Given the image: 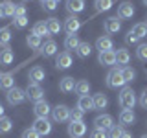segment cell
Wrapping results in <instances>:
<instances>
[{"label":"cell","instance_id":"13","mask_svg":"<svg viewBox=\"0 0 147 138\" xmlns=\"http://www.w3.org/2000/svg\"><path fill=\"white\" fill-rule=\"evenodd\" d=\"M103 28H105V31L107 33H118L119 30H121V20H119L118 17H109L107 20H105V24H103Z\"/></svg>","mask_w":147,"mask_h":138},{"label":"cell","instance_id":"17","mask_svg":"<svg viewBox=\"0 0 147 138\" xmlns=\"http://www.w3.org/2000/svg\"><path fill=\"white\" fill-rule=\"evenodd\" d=\"M134 122H136V116H134V112H132L131 109H123L121 112H119V125L121 127L132 125Z\"/></svg>","mask_w":147,"mask_h":138},{"label":"cell","instance_id":"12","mask_svg":"<svg viewBox=\"0 0 147 138\" xmlns=\"http://www.w3.org/2000/svg\"><path fill=\"white\" fill-rule=\"evenodd\" d=\"M79 28H81V20L76 15H74V17H68L66 20H64V31H66L68 35H76Z\"/></svg>","mask_w":147,"mask_h":138},{"label":"cell","instance_id":"55","mask_svg":"<svg viewBox=\"0 0 147 138\" xmlns=\"http://www.w3.org/2000/svg\"><path fill=\"white\" fill-rule=\"evenodd\" d=\"M40 2H42V0H40Z\"/></svg>","mask_w":147,"mask_h":138},{"label":"cell","instance_id":"39","mask_svg":"<svg viewBox=\"0 0 147 138\" xmlns=\"http://www.w3.org/2000/svg\"><path fill=\"white\" fill-rule=\"evenodd\" d=\"M28 22H30L28 15H24V17H13V26H15L17 30H22V28H26Z\"/></svg>","mask_w":147,"mask_h":138},{"label":"cell","instance_id":"21","mask_svg":"<svg viewBox=\"0 0 147 138\" xmlns=\"http://www.w3.org/2000/svg\"><path fill=\"white\" fill-rule=\"evenodd\" d=\"M59 90H61L63 94H70V92L76 90V81H74V77H63V79L59 81Z\"/></svg>","mask_w":147,"mask_h":138},{"label":"cell","instance_id":"5","mask_svg":"<svg viewBox=\"0 0 147 138\" xmlns=\"http://www.w3.org/2000/svg\"><path fill=\"white\" fill-rule=\"evenodd\" d=\"M52 116H53L55 122L64 123V122L70 120V109H68L66 105H57V107L52 109Z\"/></svg>","mask_w":147,"mask_h":138},{"label":"cell","instance_id":"52","mask_svg":"<svg viewBox=\"0 0 147 138\" xmlns=\"http://www.w3.org/2000/svg\"><path fill=\"white\" fill-rule=\"evenodd\" d=\"M142 138H147V135H144V136H142Z\"/></svg>","mask_w":147,"mask_h":138},{"label":"cell","instance_id":"33","mask_svg":"<svg viewBox=\"0 0 147 138\" xmlns=\"http://www.w3.org/2000/svg\"><path fill=\"white\" fill-rule=\"evenodd\" d=\"M121 76H123V79H125V83H131V81L136 79V70L127 64V66L121 68Z\"/></svg>","mask_w":147,"mask_h":138},{"label":"cell","instance_id":"38","mask_svg":"<svg viewBox=\"0 0 147 138\" xmlns=\"http://www.w3.org/2000/svg\"><path fill=\"white\" fill-rule=\"evenodd\" d=\"M2 7H4L6 17H15V7H17V4H13L11 0H4V2H2Z\"/></svg>","mask_w":147,"mask_h":138},{"label":"cell","instance_id":"46","mask_svg":"<svg viewBox=\"0 0 147 138\" xmlns=\"http://www.w3.org/2000/svg\"><path fill=\"white\" fill-rule=\"evenodd\" d=\"M26 15V7L22 6V4H17L15 7V17H24Z\"/></svg>","mask_w":147,"mask_h":138},{"label":"cell","instance_id":"56","mask_svg":"<svg viewBox=\"0 0 147 138\" xmlns=\"http://www.w3.org/2000/svg\"><path fill=\"white\" fill-rule=\"evenodd\" d=\"M145 24H147V22H145Z\"/></svg>","mask_w":147,"mask_h":138},{"label":"cell","instance_id":"10","mask_svg":"<svg viewBox=\"0 0 147 138\" xmlns=\"http://www.w3.org/2000/svg\"><path fill=\"white\" fill-rule=\"evenodd\" d=\"M98 63L101 64V66H114V64H116V52H114V50H109V52H99Z\"/></svg>","mask_w":147,"mask_h":138},{"label":"cell","instance_id":"40","mask_svg":"<svg viewBox=\"0 0 147 138\" xmlns=\"http://www.w3.org/2000/svg\"><path fill=\"white\" fill-rule=\"evenodd\" d=\"M83 118H85V112L81 109H70V122H83Z\"/></svg>","mask_w":147,"mask_h":138},{"label":"cell","instance_id":"6","mask_svg":"<svg viewBox=\"0 0 147 138\" xmlns=\"http://www.w3.org/2000/svg\"><path fill=\"white\" fill-rule=\"evenodd\" d=\"M94 125L98 129H103V131H110V129L114 127V118L110 116V114H99V116H96V120H94Z\"/></svg>","mask_w":147,"mask_h":138},{"label":"cell","instance_id":"45","mask_svg":"<svg viewBox=\"0 0 147 138\" xmlns=\"http://www.w3.org/2000/svg\"><path fill=\"white\" fill-rule=\"evenodd\" d=\"M138 41H140V39H138V37L132 33V31H129V33L125 35V43H127V44H138Z\"/></svg>","mask_w":147,"mask_h":138},{"label":"cell","instance_id":"14","mask_svg":"<svg viewBox=\"0 0 147 138\" xmlns=\"http://www.w3.org/2000/svg\"><path fill=\"white\" fill-rule=\"evenodd\" d=\"M15 87V72H0V89L9 90Z\"/></svg>","mask_w":147,"mask_h":138},{"label":"cell","instance_id":"26","mask_svg":"<svg viewBox=\"0 0 147 138\" xmlns=\"http://www.w3.org/2000/svg\"><path fill=\"white\" fill-rule=\"evenodd\" d=\"M92 101H94V109H107L109 105V98L103 94V92H99V94H94V98H92Z\"/></svg>","mask_w":147,"mask_h":138},{"label":"cell","instance_id":"4","mask_svg":"<svg viewBox=\"0 0 147 138\" xmlns=\"http://www.w3.org/2000/svg\"><path fill=\"white\" fill-rule=\"evenodd\" d=\"M6 98H7V103L9 105H20L22 101L26 99V90H22V89H18V87H13V89H9L7 90V94H6Z\"/></svg>","mask_w":147,"mask_h":138},{"label":"cell","instance_id":"54","mask_svg":"<svg viewBox=\"0 0 147 138\" xmlns=\"http://www.w3.org/2000/svg\"><path fill=\"white\" fill-rule=\"evenodd\" d=\"M55 2H59V0H55Z\"/></svg>","mask_w":147,"mask_h":138},{"label":"cell","instance_id":"30","mask_svg":"<svg viewBox=\"0 0 147 138\" xmlns=\"http://www.w3.org/2000/svg\"><path fill=\"white\" fill-rule=\"evenodd\" d=\"M26 44L30 46L31 50H39L40 46H42V41H40V37L39 35H35V33H30L26 37Z\"/></svg>","mask_w":147,"mask_h":138},{"label":"cell","instance_id":"37","mask_svg":"<svg viewBox=\"0 0 147 138\" xmlns=\"http://www.w3.org/2000/svg\"><path fill=\"white\" fill-rule=\"evenodd\" d=\"M136 59L138 61H147V43H142L136 46Z\"/></svg>","mask_w":147,"mask_h":138},{"label":"cell","instance_id":"41","mask_svg":"<svg viewBox=\"0 0 147 138\" xmlns=\"http://www.w3.org/2000/svg\"><path fill=\"white\" fill-rule=\"evenodd\" d=\"M57 4L59 2H55V0H42L40 6H42L44 11H55V9H57Z\"/></svg>","mask_w":147,"mask_h":138},{"label":"cell","instance_id":"3","mask_svg":"<svg viewBox=\"0 0 147 138\" xmlns=\"http://www.w3.org/2000/svg\"><path fill=\"white\" fill-rule=\"evenodd\" d=\"M26 99H30V101H40V99H44V90H42V87L39 85V83H28V87H26Z\"/></svg>","mask_w":147,"mask_h":138},{"label":"cell","instance_id":"19","mask_svg":"<svg viewBox=\"0 0 147 138\" xmlns=\"http://www.w3.org/2000/svg\"><path fill=\"white\" fill-rule=\"evenodd\" d=\"M129 61H131V52L127 48H118L116 50V63L119 64V68L127 66Z\"/></svg>","mask_w":147,"mask_h":138},{"label":"cell","instance_id":"47","mask_svg":"<svg viewBox=\"0 0 147 138\" xmlns=\"http://www.w3.org/2000/svg\"><path fill=\"white\" fill-rule=\"evenodd\" d=\"M140 105H142L144 109H147V89L142 92V96H140Z\"/></svg>","mask_w":147,"mask_h":138},{"label":"cell","instance_id":"51","mask_svg":"<svg viewBox=\"0 0 147 138\" xmlns=\"http://www.w3.org/2000/svg\"><path fill=\"white\" fill-rule=\"evenodd\" d=\"M144 4H145V6H147V0H144Z\"/></svg>","mask_w":147,"mask_h":138},{"label":"cell","instance_id":"11","mask_svg":"<svg viewBox=\"0 0 147 138\" xmlns=\"http://www.w3.org/2000/svg\"><path fill=\"white\" fill-rule=\"evenodd\" d=\"M33 112H35L37 118H48L50 114H52V107H50L44 99H40L33 105Z\"/></svg>","mask_w":147,"mask_h":138},{"label":"cell","instance_id":"27","mask_svg":"<svg viewBox=\"0 0 147 138\" xmlns=\"http://www.w3.org/2000/svg\"><path fill=\"white\" fill-rule=\"evenodd\" d=\"M81 44L79 37L77 35H66V39H64V48H66V52H72V50H77V46Z\"/></svg>","mask_w":147,"mask_h":138},{"label":"cell","instance_id":"7","mask_svg":"<svg viewBox=\"0 0 147 138\" xmlns=\"http://www.w3.org/2000/svg\"><path fill=\"white\" fill-rule=\"evenodd\" d=\"M33 129L39 133L40 136H46V135L52 133V123H50L48 118H37L33 122Z\"/></svg>","mask_w":147,"mask_h":138},{"label":"cell","instance_id":"43","mask_svg":"<svg viewBox=\"0 0 147 138\" xmlns=\"http://www.w3.org/2000/svg\"><path fill=\"white\" fill-rule=\"evenodd\" d=\"M90 138H109V135H107V131H103V129L94 127L92 133H90Z\"/></svg>","mask_w":147,"mask_h":138},{"label":"cell","instance_id":"25","mask_svg":"<svg viewBox=\"0 0 147 138\" xmlns=\"http://www.w3.org/2000/svg\"><path fill=\"white\" fill-rule=\"evenodd\" d=\"M13 59H15V53H13V50L9 48V46H6L4 50H0V64H11Z\"/></svg>","mask_w":147,"mask_h":138},{"label":"cell","instance_id":"53","mask_svg":"<svg viewBox=\"0 0 147 138\" xmlns=\"http://www.w3.org/2000/svg\"><path fill=\"white\" fill-rule=\"evenodd\" d=\"M22 2H28V0H22Z\"/></svg>","mask_w":147,"mask_h":138},{"label":"cell","instance_id":"22","mask_svg":"<svg viewBox=\"0 0 147 138\" xmlns=\"http://www.w3.org/2000/svg\"><path fill=\"white\" fill-rule=\"evenodd\" d=\"M83 9H85V0H66V11L68 13L77 15Z\"/></svg>","mask_w":147,"mask_h":138},{"label":"cell","instance_id":"28","mask_svg":"<svg viewBox=\"0 0 147 138\" xmlns=\"http://www.w3.org/2000/svg\"><path fill=\"white\" fill-rule=\"evenodd\" d=\"M31 33L39 35L40 39H42V37H50V31H48V28H46V22H35Z\"/></svg>","mask_w":147,"mask_h":138},{"label":"cell","instance_id":"44","mask_svg":"<svg viewBox=\"0 0 147 138\" xmlns=\"http://www.w3.org/2000/svg\"><path fill=\"white\" fill-rule=\"evenodd\" d=\"M22 138H40V135L35 131L33 127H30V129H24V133H22Z\"/></svg>","mask_w":147,"mask_h":138},{"label":"cell","instance_id":"1","mask_svg":"<svg viewBox=\"0 0 147 138\" xmlns=\"http://www.w3.org/2000/svg\"><path fill=\"white\" fill-rule=\"evenodd\" d=\"M118 103H119V107L121 109H134V105H136V94H134V90H132V87H123L121 92H119V96H118Z\"/></svg>","mask_w":147,"mask_h":138},{"label":"cell","instance_id":"2","mask_svg":"<svg viewBox=\"0 0 147 138\" xmlns=\"http://www.w3.org/2000/svg\"><path fill=\"white\" fill-rule=\"evenodd\" d=\"M107 87L109 89H123V87L127 85L125 79H123V76H121V68H112L109 74H107Z\"/></svg>","mask_w":147,"mask_h":138},{"label":"cell","instance_id":"35","mask_svg":"<svg viewBox=\"0 0 147 138\" xmlns=\"http://www.w3.org/2000/svg\"><path fill=\"white\" fill-rule=\"evenodd\" d=\"M9 41H11V31H9V28H0V46L2 48H6L9 44Z\"/></svg>","mask_w":147,"mask_h":138},{"label":"cell","instance_id":"18","mask_svg":"<svg viewBox=\"0 0 147 138\" xmlns=\"http://www.w3.org/2000/svg\"><path fill=\"white\" fill-rule=\"evenodd\" d=\"M39 50H40V55H42V57H52V55L57 53V43L50 39V41H46Z\"/></svg>","mask_w":147,"mask_h":138},{"label":"cell","instance_id":"48","mask_svg":"<svg viewBox=\"0 0 147 138\" xmlns=\"http://www.w3.org/2000/svg\"><path fill=\"white\" fill-rule=\"evenodd\" d=\"M119 138H132V135H131V133H127V131H123V135L119 136Z\"/></svg>","mask_w":147,"mask_h":138},{"label":"cell","instance_id":"23","mask_svg":"<svg viewBox=\"0 0 147 138\" xmlns=\"http://www.w3.org/2000/svg\"><path fill=\"white\" fill-rule=\"evenodd\" d=\"M77 109H81L83 112H88V110H94V101L88 94L86 96H79V99H77Z\"/></svg>","mask_w":147,"mask_h":138},{"label":"cell","instance_id":"36","mask_svg":"<svg viewBox=\"0 0 147 138\" xmlns=\"http://www.w3.org/2000/svg\"><path fill=\"white\" fill-rule=\"evenodd\" d=\"M13 129V122H11V118H7V116H2L0 118V135H6V133H9Z\"/></svg>","mask_w":147,"mask_h":138},{"label":"cell","instance_id":"8","mask_svg":"<svg viewBox=\"0 0 147 138\" xmlns=\"http://www.w3.org/2000/svg\"><path fill=\"white\" fill-rule=\"evenodd\" d=\"M86 133V123L85 122H70L68 123V135L72 138H81Z\"/></svg>","mask_w":147,"mask_h":138},{"label":"cell","instance_id":"24","mask_svg":"<svg viewBox=\"0 0 147 138\" xmlns=\"http://www.w3.org/2000/svg\"><path fill=\"white\" fill-rule=\"evenodd\" d=\"M46 28H48L50 35H57L59 31L63 30V24H61V22H59V18L52 17V18H48V20H46Z\"/></svg>","mask_w":147,"mask_h":138},{"label":"cell","instance_id":"16","mask_svg":"<svg viewBox=\"0 0 147 138\" xmlns=\"http://www.w3.org/2000/svg\"><path fill=\"white\" fill-rule=\"evenodd\" d=\"M96 48H98L99 52H109V50H114V43L109 35H101V37H98V41H96Z\"/></svg>","mask_w":147,"mask_h":138},{"label":"cell","instance_id":"32","mask_svg":"<svg viewBox=\"0 0 147 138\" xmlns=\"http://www.w3.org/2000/svg\"><path fill=\"white\" fill-rule=\"evenodd\" d=\"M76 53L79 55L81 59H86V57H88V55L92 53V46H90V43H81L79 46H77Z\"/></svg>","mask_w":147,"mask_h":138},{"label":"cell","instance_id":"31","mask_svg":"<svg viewBox=\"0 0 147 138\" xmlns=\"http://www.w3.org/2000/svg\"><path fill=\"white\" fill-rule=\"evenodd\" d=\"M131 31L138 37V39H144V37H147V24L145 22H138V24L132 26Z\"/></svg>","mask_w":147,"mask_h":138},{"label":"cell","instance_id":"34","mask_svg":"<svg viewBox=\"0 0 147 138\" xmlns=\"http://www.w3.org/2000/svg\"><path fill=\"white\" fill-rule=\"evenodd\" d=\"M88 92H90V83H88V81L81 79V81H77V83H76V94H79V96H86Z\"/></svg>","mask_w":147,"mask_h":138},{"label":"cell","instance_id":"42","mask_svg":"<svg viewBox=\"0 0 147 138\" xmlns=\"http://www.w3.org/2000/svg\"><path fill=\"white\" fill-rule=\"evenodd\" d=\"M123 131H125V129H123L121 125H114V127L109 131V138H119V136L123 135Z\"/></svg>","mask_w":147,"mask_h":138},{"label":"cell","instance_id":"49","mask_svg":"<svg viewBox=\"0 0 147 138\" xmlns=\"http://www.w3.org/2000/svg\"><path fill=\"white\" fill-rule=\"evenodd\" d=\"M6 17V13H4V7H2V4H0V18H4Z\"/></svg>","mask_w":147,"mask_h":138},{"label":"cell","instance_id":"20","mask_svg":"<svg viewBox=\"0 0 147 138\" xmlns=\"http://www.w3.org/2000/svg\"><path fill=\"white\" fill-rule=\"evenodd\" d=\"M44 76H46L44 68L33 66L30 70V74H28V79H30V83H40V81H44Z\"/></svg>","mask_w":147,"mask_h":138},{"label":"cell","instance_id":"29","mask_svg":"<svg viewBox=\"0 0 147 138\" xmlns=\"http://www.w3.org/2000/svg\"><path fill=\"white\" fill-rule=\"evenodd\" d=\"M114 0H94V7H96V13H103V11H109L112 7Z\"/></svg>","mask_w":147,"mask_h":138},{"label":"cell","instance_id":"15","mask_svg":"<svg viewBox=\"0 0 147 138\" xmlns=\"http://www.w3.org/2000/svg\"><path fill=\"white\" fill-rule=\"evenodd\" d=\"M134 15V6L131 2H121L118 6V18H132Z\"/></svg>","mask_w":147,"mask_h":138},{"label":"cell","instance_id":"50","mask_svg":"<svg viewBox=\"0 0 147 138\" xmlns=\"http://www.w3.org/2000/svg\"><path fill=\"white\" fill-rule=\"evenodd\" d=\"M4 116V107H2V103H0V118Z\"/></svg>","mask_w":147,"mask_h":138},{"label":"cell","instance_id":"9","mask_svg":"<svg viewBox=\"0 0 147 138\" xmlns=\"http://www.w3.org/2000/svg\"><path fill=\"white\" fill-rule=\"evenodd\" d=\"M72 66V55L70 52H61L57 53V57H55V68L57 70H66V68Z\"/></svg>","mask_w":147,"mask_h":138}]
</instances>
